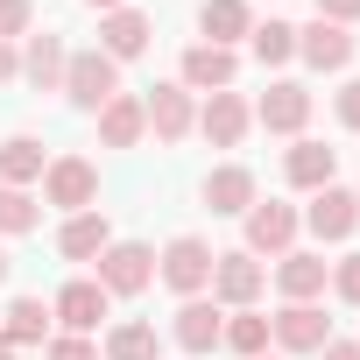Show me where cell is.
Here are the masks:
<instances>
[{
	"label": "cell",
	"instance_id": "cell-1",
	"mask_svg": "<svg viewBox=\"0 0 360 360\" xmlns=\"http://www.w3.org/2000/svg\"><path fill=\"white\" fill-rule=\"evenodd\" d=\"M57 92H64L78 113H99V106L120 92V64H113L99 43H92V50H71V64H64V85H57Z\"/></svg>",
	"mask_w": 360,
	"mask_h": 360
},
{
	"label": "cell",
	"instance_id": "cell-2",
	"mask_svg": "<svg viewBox=\"0 0 360 360\" xmlns=\"http://www.w3.org/2000/svg\"><path fill=\"white\" fill-rule=\"evenodd\" d=\"M212 262H219V255H212L205 233H176V240L155 255V276H162L176 297H205V290H212Z\"/></svg>",
	"mask_w": 360,
	"mask_h": 360
},
{
	"label": "cell",
	"instance_id": "cell-3",
	"mask_svg": "<svg viewBox=\"0 0 360 360\" xmlns=\"http://www.w3.org/2000/svg\"><path fill=\"white\" fill-rule=\"evenodd\" d=\"M43 205H57L64 219H71V212H92V205H99V162H92V155H50V169H43Z\"/></svg>",
	"mask_w": 360,
	"mask_h": 360
},
{
	"label": "cell",
	"instance_id": "cell-4",
	"mask_svg": "<svg viewBox=\"0 0 360 360\" xmlns=\"http://www.w3.org/2000/svg\"><path fill=\"white\" fill-rule=\"evenodd\" d=\"M92 283H99L106 297H141V290L155 283V248H148V240H113V248L92 262Z\"/></svg>",
	"mask_w": 360,
	"mask_h": 360
},
{
	"label": "cell",
	"instance_id": "cell-5",
	"mask_svg": "<svg viewBox=\"0 0 360 360\" xmlns=\"http://www.w3.org/2000/svg\"><path fill=\"white\" fill-rule=\"evenodd\" d=\"M262 290H269V262H255L248 248H233V255L212 262V304L219 311H255Z\"/></svg>",
	"mask_w": 360,
	"mask_h": 360
},
{
	"label": "cell",
	"instance_id": "cell-6",
	"mask_svg": "<svg viewBox=\"0 0 360 360\" xmlns=\"http://www.w3.org/2000/svg\"><path fill=\"white\" fill-rule=\"evenodd\" d=\"M240 226H248V255H255V262H262V255H269V262H283V255L297 248L304 212H297V205H276V198H269V205L255 198V205L240 212Z\"/></svg>",
	"mask_w": 360,
	"mask_h": 360
},
{
	"label": "cell",
	"instance_id": "cell-7",
	"mask_svg": "<svg viewBox=\"0 0 360 360\" xmlns=\"http://www.w3.org/2000/svg\"><path fill=\"white\" fill-rule=\"evenodd\" d=\"M332 339V318L318 311V304H283L276 318H269V346L290 360V353H318Z\"/></svg>",
	"mask_w": 360,
	"mask_h": 360
},
{
	"label": "cell",
	"instance_id": "cell-8",
	"mask_svg": "<svg viewBox=\"0 0 360 360\" xmlns=\"http://www.w3.org/2000/svg\"><path fill=\"white\" fill-rule=\"evenodd\" d=\"M219 332H226V311H219L212 297H184V304H176V318H169V339L184 346L191 360L219 353Z\"/></svg>",
	"mask_w": 360,
	"mask_h": 360
},
{
	"label": "cell",
	"instance_id": "cell-9",
	"mask_svg": "<svg viewBox=\"0 0 360 360\" xmlns=\"http://www.w3.org/2000/svg\"><path fill=\"white\" fill-rule=\"evenodd\" d=\"M233 78H240V50H219V43H191L176 64L184 92H233Z\"/></svg>",
	"mask_w": 360,
	"mask_h": 360
},
{
	"label": "cell",
	"instance_id": "cell-10",
	"mask_svg": "<svg viewBox=\"0 0 360 360\" xmlns=\"http://www.w3.org/2000/svg\"><path fill=\"white\" fill-rule=\"evenodd\" d=\"M248 127H255V106H248L240 92H205V106H198V134H205L212 148H240Z\"/></svg>",
	"mask_w": 360,
	"mask_h": 360
},
{
	"label": "cell",
	"instance_id": "cell-11",
	"mask_svg": "<svg viewBox=\"0 0 360 360\" xmlns=\"http://www.w3.org/2000/svg\"><path fill=\"white\" fill-rule=\"evenodd\" d=\"M141 106H148L155 141H184L198 127V92H184V85H155V92H141Z\"/></svg>",
	"mask_w": 360,
	"mask_h": 360
},
{
	"label": "cell",
	"instance_id": "cell-12",
	"mask_svg": "<svg viewBox=\"0 0 360 360\" xmlns=\"http://www.w3.org/2000/svg\"><path fill=\"white\" fill-rule=\"evenodd\" d=\"M304 120H311V92L297 78H276L255 99V127H269V134H304Z\"/></svg>",
	"mask_w": 360,
	"mask_h": 360
},
{
	"label": "cell",
	"instance_id": "cell-13",
	"mask_svg": "<svg viewBox=\"0 0 360 360\" xmlns=\"http://www.w3.org/2000/svg\"><path fill=\"white\" fill-rule=\"evenodd\" d=\"M50 311H57V325H64V332H85V339H92V332H99V318L113 311V297H106L92 276H78V283H64V290L50 297Z\"/></svg>",
	"mask_w": 360,
	"mask_h": 360
},
{
	"label": "cell",
	"instance_id": "cell-14",
	"mask_svg": "<svg viewBox=\"0 0 360 360\" xmlns=\"http://www.w3.org/2000/svg\"><path fill=\"white\" fill-rule=\"evenodd\" d=\"M64 64H71V50H64L57 29H29V36H22V78H29L36 92H57V85H64Z\"/></svg>",
	"mask_w": 360,
	"mask_h": 360
},
{
	"label": "cell",
	"instance_id": "cell-15",
	"mask_svg": "<svg viewBox=\"0 0 360 360\" xmlns=\"http://www.w3.org/2000/svg\"><path fill=\"white\" fill-rule=\"evenodd\" d=\"M304 226L318 233V240H346L353 226H360V198L353 191H339V184H325V191H311V205H304Z\"/></svg>",
	"mask_w": 360,
	"mask_h": 360
},
{
	"label": "cell",
	"instance_id": "cell-16",
	"mask_svg": "<svg viewBox=\"0 0 360 360\" xmlns=\"http://www.w3.org/2000/svg\"><path fill=\"white\" fill-rule=\"evenodd\" d=\"M325 283H332V262H325V255L290 248V255L276 262V290H283V304H318V297H325Z\"/></svg>",
	"mask_w": 360,
	"mask_h": 360
},
{
	"label": "cell",
	"instance_id": "cell-17",
	"mask_svg": "<svg viewBox=\"0 0 360 360\" xmlns=\"http://www.w3.org/2000/svg\"><path fill=\"white\" fill-rule=\"evenodd\" d=\"M297 57H304L311 71H346V64H353V29H339V22H304V29H297Z\"/></svg>",
	"mask_w": 360,
	"mask_h": 360
},
{
	"label": "cell",
	"instance_id": "cell-18",
	"mask_svg": "<svg viewBox=\"0 0 360 360\" xmlns=\"http://www.w3.org/2000/svg\"><path fill=\"white\" fill-rule=\"evenodd\" d=\"M92 120H99V141H106V148H141V134H148V106H141V92H113Z\"/></svg>",
	"mask_w": 360,
	"mask_h": 360
},
{
	"label": "cell",
	"instance_id": "cell-19",
	"mask_svg": "<svg viewBox=\"0 0 360 360\" xmlns=\"http://www.w3.org/2000/svg\"><path fill=\"white\" fill-rule=\"evenodd\" d=\"M283 176L297 191H325V184H339V148H325V141H290V155H283Z\"/></svg>",
	"mask_w": 360,
	"mask_h": 360
},
{
	"label": "cell",
	"instance_id": "cell-20",
	"mask_svg": "<svg viewBox=\"0 0 360 360\" xmlns=\"http://www.w3.org/2000/svg\"><path fill=\"white\" fill-rule=\"evenodd\" d=\"M148 36H155V22H148L141 8H113V15H99V50H106L113 64L141 57V50H148Z\"/></svg>",
	"mask_w": 360,
	"mask_h": 360
},
{
	"label": "cell",
	"instance_id": "cell-21",
	"mask_svg": "<svg viewBox=\"0 0 360 360\" xmlns=\"http://www.w3.org/2000/svg\"><path fill=\"white\" fill-rule=\"evenodd\" d=\"M113 248V226H106V212L92 205V212H71L64 226H57V255L64 262H99Z\"/></svg>",
	"mask_w": 360,
	"mask_h": 360
},
{
	"label": "cell",
	"instance_id": "cell-22",
	"mask_svg": "<svg viewBox=\"0 0 360 360\" xmlns=\"http://www.w3.org/2000/svg\"><path fill=\"white\" fill-rule=\"evenodd\" d=\"M205 205H212L219 219H240V212L255 205V169H248V162H219V169L205 176Z\"/></svg>",
	"mask_w": 360,
	"mask_h": 360
},
{
	"label": "cell",
	"instance_id": "cell-23",
	"mask_svg": "<svg viewBox=\"0 0 360 360\" xmlns=\"http://www.w3.org/2000/svg\"><path fill=\"white\" fill-rule=\"evenodd\" d=\"M198 36L219 43V50H233V43L255 36V8H248V0H205V8H198Z\"/></svg>",
	"mask_w": 360,
	"mask_h": 360
},
{
	"label": "cell",
	"instance_id": "cell-24",
	"mask_svg": "<svg viewBox=\"0 0 360 360\" xmlns=\"http://www.w3.org/2000/svg\"><path fill=\"white\" fill-rule=\"evenodd\" d=\"M50 325H57V311L43 297H15L0 311V339H15V346H50Z\"/></svg>",
	"mask_w": 360,
	"mask_h": 360
},
{
	"label": "cell",
	"instance_id": "cell-25",
	"mask_svg": "<svg viewBox=\"0 0 360 360\" xmlns=\"http://www.w3.org/2000/svg\"><path fill=\"white\" fill-rule=\"evenodd\" d=\"M43 169H50V155H43L36 134H8V141H0V184L29 191V184H43Z\"/></svg>",
	"mask_w": 360,
	"mask_h": 360
},
{
	"label": "cell",
	"instance_id": "cell-26",
	"mask_svg": "<svg viewBox=\"0 0 360 360\" xmlns=\"http://www.w3.org/2000/svg\"><path fill=\"white\" fill-rule=\"evenodd\" d=\"M219 346H226V353H240V360H262V353H269V318H262V311H226Z\"/></svg>",
	"mask_w": 360,
	"mask_h": 360
},
{
	"label": "cell",
	"instance_id": "cell-27",
	"mask_svg": "<svg viewBox=\"0 0 360 360\" xmlns=\"http://www.w3.org/2000/svg\"><path fill=\"white\" fill-rule=\"evenodd\" d=\"M106 360H162L155 325H148V318H120V325L106 332Z\"/></svg>",
	"mask_w": 360,
	"mask_h": 360
},
{
	"label": "cell",
	"instance_id": "cell-28",
	"mask_svg": "<svg viewBox=\"0 0 360 360\" xmlns=\"http://www.w3.org/2000/svg\"><path fill=\"white\" fill-rule=\"evenodd\" d=\"M36 226H43V198L0 184V240H22V233H36Z\"/></svg>",
	"mask_w": 360,
	"mask_h": 360
},
{
	"label": "cell",
	"instance_id": "cell-29",
	"mask_svg": "<svg viewBox=\"0 0 360 360\" xmlns=\"http://www.w3.org/2000/svg\"><path fill=\"white\" fill-rule=\"evenodd\" d=\"M248 50H255V64H262V71H276V64H290V57H297V29H290V22H255Z\"/></svg>",
	"mask_w": 360,
	"mask_h": 360
},
{
	"label": "cell",
	"instance_id": "cell-30",
	"mask_svg": "<svg viewBox=\"0 0 360 360\" xmlns=\"http://www.w3.org/2000/svg\"><path fill=\"white\" fill-rule=\"evenodd\" d=\"M36 29V0H0V43H22Z\"/></svg>",
	"mask_w": 360,
	"mask_h": 360
},
{
	"label": "cell",
	"instance_id": "cell-31",
	"mask_svg": "<svg viewBox=\"0 0 360 360\" xmlns=\"http://www.w3.org/2000/svg\"><path fill=\"white\" fill-rule=\"evenodd\" d=\"M43 360H99V339H85V332H50Z\"/></svg>",
	"mask_w": 360,
	"mask_h": 360
},
{
	"label": "cell",
	"instance_id": "cell-32",
	"mask_svg": "<svg viewBox=\"0 0 360 360\" xmlns=\"http://www.w3.org/2000/svg\"><path fill=\"white\" fill-rule=\"evenodd\" d=\"M332 297L360 311V255H339V262H332Z\"/></svg>",
	"mask_w": 360,
	"mask_h": 360
},
{
	"label": "cell",
	"instance_id": "cell-33",
	"mask_svg": "<svg viewBox=\"0 0 360 360\" xmlns=\"http://www.w3.org/2000/svg\"><path fill=\"white\" fill-rule=\"evenodd\" d=\"M332 106H339V127H353V134H360V78H346Z\"/></svg>",
	"mask_w": 360,
	"mask_h": 360
},
{
	"label": "cell",
	"instance_id": "cell-34",
	"mask_svg": "<svg viewBox=\"0 0 360 360\" xmlns=\"http://www.w3.org/2000/svg\"><path fill=\"white\" fill-rule=\"evenodd\" d=\"M318 22H339V29H353V22H360V0H318Z\"/></svg>",
	"mask_w": 360,
	"mask_h": 360
},
{
	"label": "cell",
	"instance_id": "cell-35",
	"mask_svg": "<svg viewBox=\"0 0 360 360\" xmlns=\"http://www.w3.org/2000/svg\"><path fill=\"white\" fill-rule=\"evenodd\" d=\"M15 78H22V50H15V43H0V85H15Z\"/></svg>",
	"mask_w": 360,
	"mask_h": 360
},
{
	"label": "cell",
	"instance_id": "cell-36",
	"mask_svg": "<svg viewBox=\"0 0 360 360\" xmlns=\"http://www.w3.org/2000/svg\"><path fill=\"white\" fill-rule=\"evenodd\" d=\"M318 360H360V346H353V339H325V346H318Z\"/></svg>",
	"mask_w": 360,
	"mask_h": 360
},
{
	"label": "cell",
	"instance_id": "cell-37",
	"mask_svg": "<svg viewBox=\"0 0 360 360\" xmlns=\"http://www.w3.org/2000/svg\"><path fill=\"white\" fill-rule=\"evenodd\" d=\"M85 8L92 15H113V8H134V0H85Z\"/></svg>",
	"mask_w": 360,
	"mask_h": 360
},
{
	"label": "cell",
	"instance_id": "cell-38",
	"mask_svg": "<svg viewBox=\"0 0 360 360\" xmlns=\"http://www.w3.org/2000/svg\"><path fill=\"white\" fill-rule=\"evenodd\" d=\"M0 360H22V346H15V339H0Z\"/></svg>",
	"mask_w": 360,
	"mask_h": 360
},
{
	"label": "cell",
	"instance_id": "cell-39",
	"mask_svg": "<svg viewBox=\"0 0 360 360\" xmlns=\"http://www.w3.org/2000/svg\"><path fill=\"white\" fill-rule=\"evenodd\" d=\"M0 283H8V248H0Z\"/></svg>",
	"mask_w": 360,
	"mask_h": 360
},
{
	"label": "cell",
	"instance_id": "cell-40",
	"mask_svg": "<svg viewBox=\"0 0 360 360\" xmlns=\"http://www.w3.org/2000/svg\"><path fill=\"white\" fill-rule=\"evenodd\" d=\"M262 360H283V353H262Z\"/></svg>",
	"mask_w": 360,
	"mask_h": 360
},
{
	"label": "cell",
	"instance_id": "cell-41",
	"mask_svg": "<svg viewBox=\"0 0 360 360\" xmlns=\"http://www.w3.org/2000/svg\"><path fill=\"white\" fill-rule=\"evenodd\" d=\"M353 198H360V191H353Z\"/></svg>",
	"mask_w": 360,
	"mask_h": 360
},
{
	"label": "cell",
	"instance_id": "cell-42",
	"mask_svg": "<svg viewBox=\"0 0 360 360\" xmlns=\"http://www.w3.org/2000/svg\"><path fill=\"white\" fill-rule=\"evenodd\" d=\"M353 346H360V339H353Z\"/></svg>",
	"mask_w": 360,
	"mask_h": 360
}]
</instances>
